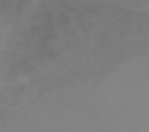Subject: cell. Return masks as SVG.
I'll list each match as a JSON object with an SVG mask.
<instances>
[{"label": "cell", "instance_id": "1", "mask_svg": "<svg viewBox=\"0 0 149 132\" xmlns=\"http://www.w3.org/2000/svg\"><path fill=\"white\" fill-rule=\"evenodd\" d=\"M26 0H1L0 11L7 23H14L21 16Z\"/></svg>", "mask_w": 149, "mask_h": 132}]
</instances>
